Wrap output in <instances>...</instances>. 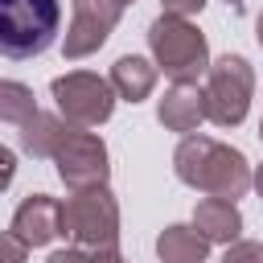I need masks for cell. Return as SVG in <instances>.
Listing matches in <instances>:
<instances>
[{"mask_svg":"<svg viewBox=\"0 0 263 263\" xmlns=\"http://www.w3.org/2000/svg\"><path fill=\"white\" fill-rule=\"evenodd\" d=\"M173 173L181 185L197 189V193H210V197H226V201H238L247 189H251V164L238 148L222 144V140H210V136H181L177 152H173Z\"/></svg>","mask_w":263,"mask_h":263,"instance_id":"6da1fadb","label":"cell"},{"mask_svg":"<svg viewBox=\"0 0 263 263\" xmlns=\"http://www.w3.org/2000/svg\"><path fill=\"white\" fill-rule=\"evenodd\" d=\"M62 29V0H0V58H41Z\"/></svg>","mask_w":263,"mask_h":263,"instance_id":"7a4b0ae2","label":"cell"},{"mask_svg":"<svg viewBox=\"0 0 263 263\" xmlns=\"http://www.w3.org/2000/svg\"><path fill=\"white\" fill-rule=\"evenodd\" d=\"M148 49H152L156 70H164L173 82H197V78H205V70H210L205 33H201L189 16L160 12V16L148 25Z\"/></svg>","mask_w":263,"mask_h":263,"instance_id":"3957f363","label":"cell"},{"mask_svg":"<svg viewBox=\"0 0 263 263\" xmlns=\"http://www.w3.org/2000/svg\"><path fill=\"white\" fill-rule=\"evenodd\" d=\"M251 95H255V70H251V62L242 53H222V58L210 62L205 86H201V107H205L210 123L238 127L247 119Z\"/></svg>","mask_w":263,"mask_h":263,"instance_id":"277c9868","label":"cell"},{"mask_svg":"<svg viewBox=\"0 0 263 263\" xmlns=\"http://www.w3.org/2000/svg\"><path fill=\"white\" fill-rule=\"evenodd\" d=\"M62 234L74 247H119V201L107 185L74 189L62 201Z\"/></svg>","mask_w":263,"mask_h":263,"instance_id":"5b68a950","label":"cell"},{"mask_svg":"<svg viewBox=\"0 0 263 263\" xmlns=\"http://www.w3.org/2000/svg\"><path fill=\"white\" fill-rule=\"evenodd\" d=\"M49 95L58 103V115L70 127H99L111 119L115 111V90L107 78L90 74V70H70L62 78L49 82Z\"/></svg>","mask_w":263,"mask_h":263,"instance_id":"8992f818","label":"cell"},{"mask_svg":"<svg viewBox=\"0 0 263 263\" xmlns=\"http://www.w3.org/2000/svg\"><path fill=\"white\" fill-rule=\"evenodd\" d=\"M70 25H66V37H62V53L70 62L78 58H90L107 45V37L115 33L119 16H123V4L119 0H70Z\"/></svg>","mask_w":263,"mask_h":263,"instance_id":"52a82bcc","label":"cell"},{"mask_svg":"<svg viewBox=\"0 0 263 263\" xmlns=\"http://www.w3.org/2000/svg\"><path fill=\"white\" fill-rule=\"evenodd\" d=\"M58 177L66 181V189H90V185H107L111 164H107V144L95 132L74 127L66 136V144L53 152Z\"/></svg>","mask_w":263,"mask_h":263,"instance_id":"ba28073f","label":"cell"},{"mask_svg":"<svg viewBox=\"0 0 263 263\" xmlns=\"http://www.w3.org/2000/svg\"><path fill=\"white\" fill-rule=\"evenodd\" d=\"M25 247H45L62 234V201L49 197V193H29L16 214H12V226H8Z\"/></svg>","mask_w":263,"mask_h":263,"instance_id":"9c48e42d","label":"cell"},{"mask_svg":"<svg viewBox=\"0 0 263 263\" xmlns=\"http://www.w3.org/2000/svg\"><path fill=\"white\" fill-rule=\"evenodd\" d=\"M156 119L168 127V132H197V123L205 119V107H201V86L197 82H173L164 90V99L156 103Z\"/></svg>","mask_w":263,"mask_h":263,"instance_id":"30bf717a","label":"cell"},{"mask_svg":"<svg viewBox=\"0 0 263 263\" xmlns=\"http://www.w3.org/2000/svg\"><path fill=\"white\" fill-rule=\"evenodd\" d=\"M156 62H148V58H140V53H123V58H115V66H111V90H115V99H127V103H144L148 95H152V86H156Z\"/></svg>","mask_w":263,"mask_h":263,"instance_id":"8fae6325","label":"cell"},{"mask_svg":"<svg viewBox=\"0 0 263 263\" xmlns=\"http://www.w3.org/2000/svg\"><path fill=\"white\" fill-rule=\"evenodd\" d=\"M70 132H74V127H70L62 115L33 111V115L21 123V152H29V156L45 160V156H53V152L66 144V136H70Z\"/></svg>","mask_w":263,"mask_h":263,"instance_id":"7c38bea8","label":"cell"},{"mask_svg":"<svg viewBox=\"0 0 263 263\" xmlns=\"http://www.w3.org/2000/svg\"><path fill=\"white\" fill-rule=\"evenodd\" d=\"M193 226L205 234V242H234L238 230H242V214L226 197H205L193 210Z\"/></svg>","mask_w":263,"mask_h":263,"instance_id":"4fadbf2b","label":"cell"},{"mask_svg":"<svg viewBox=\"0 0 263 263\" xmlns=\"http://www.w3.org/2000/svg\"><path fill=\"white\" fill-rule=\"evenodd\" d=\"M156 255H160V263H205V255H210V242H205V234L189 222H173V226H164L160 230V238H156Z\"/></svg>","mask_w":263,"mask_h":263,"instance_id":"5bb4252c","label":"cell"},{"mask_svg":"<svg viewBox=\"0 0 263 263\" xmlns=\"http://www.w3.org/2000/svg\"><path fill=\"white\" fill-rule=\"evenodd\" d=\"M33 111H37L33 86H25L16 78H0V123H16L21 127Z\"/></svg>","mask_w":263,"mask_h":263,"instance_id":"9a60e30c","label":"cell"},{"mask_svg":"<svg viewBox=\"0 0 263 263\" xmlns=\"http://www.w3.org/2000/svg\"><path fill=\"white\" fill-rule=\"evenodd\" d=\"M45 263H127V259L119 255V247H95V251H86V247H66V251H53Z\"/></svg>","mask_w":263,"mask_h":263,"instance_id":"2e32d148","label":"cell"},{"mask_svg":"<svg viewBox=\"0 0 263 263\" xmlns=\"http://www.w3.org/2000/svg\"><path fill=\"white\" fill-rule=\"evenodd\" d=\"M222 263H263V242H255V238H234V242H226Z\"/></svg>","mask_w":263,"mask_h":263,"instance_id":"e0dca14e","label":"cell"},{"mask_svg":"<svg viewBox=\"0 0 263 263\" xmlns=\"http://www.w3.org/2000/svg\"><path fill=\"white\" fill-rule=\"evenodd\" d=\"M25 259H29V247L12 230H0V263H25Z\"/></svg>","mask_w":263,"mask_h":263,"instance_id":"ac0fdd59","label":"cell"},{"mask_svg":"<svg viewBox=\"0 0 263 263\" xmlns=\"http://www.w3.org/2000/svg\"><path fill=\"white\" fill-rule=\"evenodd\" d=\"M160 8L173 12V16H197L205 8V0H160Z\"/></svg>","mask_w":263,"mask_h":263,"instance_id":"d6986e66","label":"cell"},{"mask_svg":"<svg viewBox=\"0 0 263 263\" xmlns=\"http://www.w3.org/2000/svg\"><path fill=\"white\" fill-rule=\"evenodd\" d=\"M12 177H16V156H12V148L0 144V193L12 185Z\"/></svg>","mask_w":263,"mask_h":263,"instance_id":"ffe728a7","label":"cell"},{"mask_svg":"<svg viewBox=\"0 0 263 263\" xmlns=\"http://www.w3.org/2000/svg\"><path fill=\"white\" fill-rule=\"evenodd\" d=\"M251 185H255V189H259V197H263V164L251 173Z\"/></svg>","mask_w":263,"mask_h":263,"instance_id":"44dd1931","label":"cell"},{"mask_svg":"<svg viewBox=\"0 0 263 263\" xmlns=\"http://www.w3.org/2000/svg\"><path fill=\"white\" fill-rule=\"evenodd\" d=\"M255 41H259V45H263V12H259V16H255Z\"/></svg>","mask_w":263,"mask_h":263,"instance_id":"7402d4cb","label":"cell"},{"mask_svg":"<svg viewBox=\"0 0 263 263\" xmlns=\"http://www.w3.org/2000/svg\"><path fill=\"white\" fill-rule=\"evenodd\" d=\"M259 140H263V119H259Z\"/></svg>","mask_w":263,"mask_h":263,"instance_id":"603a6c76","label":"cell"},{"mask_svg":"<svg viewBox=\"0 0 263 263\" xmlns=\"http://www.w3.org/2000/svg\"><path fill=\"white\" fill-rule=\"evenodd\" d=\"M119 4H123V8H127V4H136V0H119Z\"/></svg>","mask_w":263,"mask_h":263,"instance_id":"cb8c5ba5","label":"cell"},{"mask_svg":"<svg viewBox=\"0 0 263 263\" xmlns=\"http://www.w3.org/2000/svg\"><path fill=\"white\" fill-rule=\"evenodd\" d=\"M226 4H234V8H238V4H242V0H226Z\"/></svg>","mask_w":263,"mask_h":263,"instance_id":"d4e9b609","label":"cell"}]
</instances>
